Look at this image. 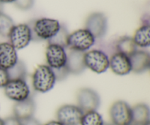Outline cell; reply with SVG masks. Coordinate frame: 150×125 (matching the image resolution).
I'll list each match as a JSON object with an SVG mask.
<instances>
[{"label":"cell","instance_id":"6da1fadb","mask_svg":"<svg viewBox=\"0 0 150 125\" xmlns=\"http://www.w3.org/2000/svg\"><path fill=\"white\" fill-rule=\"evenodd\" d=\"M67 58L65 48L57 44H48L45 50L46 63L55 74L57 81L63 80L69 75L66 67Z\"/></svg>","mask_w":150,"mask_h":125},{"label":"cell","instance_id":"7a4b0ae2","mask_svg":"<svg viewBox=\"0 0 150 125\" xmlns=\"http://www.w3.org/2000/svg\"><path fill=\"white\" fill-rule=\"evenodd\" d=\"M34 41H49L60 30L62 24L56 19L41 18L28 23Z\"/></svg>","mask_w":150,"mask_h":125},{"label":"cell","instance_id":"3957f363","mask_svg":"<svg viewBox=\"0 0 150 125\" xmlns=\"http://www.w3.org/2000/svg\"><path fill=\"white\" fill-rule=\"evenodd\" d=\"M32 87L39 93H46L54 88L57 78L47 64H40L32 74Z\"/></svg>","mask_w":150,"mask_h":125},{"label":"cell","instance_id":"277c9868","mask_svg":"<svg viewBox=\"0 0 150 125\" xmlns=\"http://www.w3.org/2000/svg\"><path fill=\"white\" fill-rule=\"evenodd\" d=\"M95 40L96 39L87 29H78L69 34L66 48L71 51L85 53L95 45Z\"/></svg>","mask_w":150,"mask_h":125},{"label":"cell","instance_id":"5b68a950","mask_svg":"<svg viewBox=\"0 0 150 125\" xmlns=\"http://www.w3.org/2000/svg\"><path fill=\"white\" fill-rule=\"evenodd\" d=\"M83 59L86 68L95 73L101 74L109 68V57L100 49L89 50L84 53Z\"/></svg>","mask_w":150,"mask_h":125},{"label":"cell","instance_id":"8992f818","mask_svg":"<svg viewBox=\"0 0 150 125\" xmlns=\"http://www.w3.org/2000/svg\"><path fill=\"white\" fill-rule=\"evenodd\" d=\"M6 97L10 100L18 102L30 97L29 86L25 79H13L9 81L4 87Z\"/></svg>","mask_w":150,"mask_h":125},{"label":"cell","instance_id":"52a82bcc","mask_svg":"<svg viewBox=\"0 0 150 125\" xmlns=\"http://www.w3.org/2000/svg\"><path fill=\"white\" fill-rule=\"evenodd\" d=\"M9 42L16 51L27 47L32 40V32L28 23L14 25L8 35Z\"/></svg>","mask_w":150,"mask_h":125},{"label":"cell","instance_id":"ba28073f","mask_svg":"<svg viewBox=\"0 0 150 125\" xmlns=\"http://www.w3.org/2000/svg\"><path fill=\"white\" fill-rule=\"evenodd\" d=\"M109 116L113 125H130L132 124V107L125 101H116L110 108Z\"/></svg>","mask_w":150,"mask_h":125},{"label":"cell","instance_id":"9c48e42d","mask_svg":"<svg viewBox=\"0 0 150 125\" xmlns=\"http://www.w3.org/2000/svg\"><path fill=\"white\" fill-rule=\"evenodd\" d=\"M78 106L83 113L97 111L100 105V98L98 92L90 88H83L78 92Z\"/></svg>","mask_w":150,"mask_h":125},{"label":"cell","instance_id":"30bf717a","mask_svg":"<svg viewBox=\"0 0 150 125\" xmlns=\"http://www.w3.org/2000/svg\"><path fill=\"white\" fill-rule=\"evenodd\" d=\"M83 112L78 105L66 104L57 111V120L62 125H80Z\"/></svg>","mask_w":150,"mask_h":125},{"label":"cell","instance_id":"8fae6325","mask_svg":"<svg viewBox=\"0 0 150 125\" xmlns=\"http://www.w3.org/2000/svg\"><path fill=\"white\" fill-rule=\"evenodd\" d=\"M108 28L106 16L103 13H93L89 15L85 23V29L92 33L95 39H101L105 36Z\"/></svg>","mask_w":150,"mask_h":125},{"label":"cell","instance_id":"7c38bea8","mask_svg":"<svg viewBox=\"0 0 150 125\" xmlns=\"http://www.w3.org/2000/svg\"><path fill=\"white\" fill-rule=\"evenodd\" d=\"M109 68L117 76H126L132 72L130 58L121 53H114L109 58Z\"/></svg>","mask_w":150,"mask_h":125},{"label":"cell","instance_id":"4fadbf2b","mask_svg":"<svg viewBox=\"0 0 150 125\" xmlns=\"http://www.w3.org/2000/svg\"><path fill=\"white\" fill-rule=\"evenodd\" d=\"M18 61L17 51L9 42H0V67L9 70Z\"/></svg>","mask_w":150,"mask_h":125},{"label":"cell","instance_id":"5bb4252c","mask_svg":"<svg viewBox=\"0 0 150 125\" xmlns=\"http://www.w3.org/2000/svg\"><path fill=\"white\" fill-rule=\"evenodd\" d=\"M129 58L131 64V71L136 73H142L149 69L150 55L146 51L136 50Z\"/></svg>","mask_w":150,"mask_h":125},{"label":"cell","instance_id":"9a60e30c","mask_svg":"<svg viewBox=\"0 0 150 125\" xmlns=\"http://www.w3.org/2000/svg\"><path fill=\"white\" fill-rule=\"evenodd\" d=\"M67 64L66 67L69 74H80L86 70V66L84 63V53L79 51H71L67 53Z\"/></svg>","mask_w":150,"mask_h":125},{"label":"cell","instance_id":"2e32d148","mask_svg":"<svg viewBox=\"0 0 150 125\" xmlns=\"http://www.w3.org/2000/svg\"><path fill=\"white\" fill-rule=\"evenodd\" d=\"M35 109V100L30 97L25 100L16 102L13 106V114L14 117L21 121L33 117Z\"/></svg>","mask_w":150,"mask_h":125},{"label":"cell","instance_id":"e0dca14e","mask_svg":"<svg viewBox=\"0 0 150 125\" xmlns=\"http://www.w3.org/2000/svg\"><path fill=\"white\" fill-rule=\"evenodd\" d=\"M149 108L146 104L139 103L132 108V124L146 125L149 123Z\"/></svg>","mask_w":150,"mask_h":125},{"label":"cell","instance_id":"ac0fdd59","mask_svg":"<svg viewBox=\"0 0 150 125\" xmlns=\"http://www.w3.org/2000/svg\"><path fill=\"white\" fill-rule=\"evenodd\" d=\"M133 41L137 47L148 48L150 45L149 25H142L134 34Z\"/></svg>","mask_w":150,"mask_h":125},{"label":"cell","instance_id":"d6986e66","mask_svg":"<svg viewBox=\"0 0 150 125\" xmlns=\"http://www.w3.org/2000/svg\"><path fill=\"white\" fill-rule=\"evenodd\" d=\"M116 50L117 52L130 56L137 50V46L135 44L133 37L125 36L118 40L116 43Z\"/></svg>","mask_w":150,"mask_h":125},{"label":"cell","instance_id":"ffe728a7","mask_svg":"<svg viewBox=\"0 0 150 125\" xmlns=\"http://www.w3.org/2000/svg\"><path fill=\"white\" fill-rule=\"evenodd\" d=\"M103 124L104 121L101 114L97 111H92L83 113L80 125H103Z\"/></svg>","mask_w":150,"mask_h":125},{"label":"cell","instance_id":"44dd1931","mask_svg":"<svg viewBox=\"0 0 150 125\" xmlns=\"http://www.w3.org/2000/svg\"><path fill=\"white\" fill-rule=\"evenodd\" d=\"M10 80L13 79H25L27 76L26 65L22 61L18 60L13 67L7 70Z\"/></svg>","mask_w":150,"mask_h":125},{"label":"cell","instance_id":"7402d4cb","mask_svg":"<svg viewBox=\"0 0 150 125\" xmlns=\"http://www.w3.org/2000/svg\"><path fill=\"white\" fill-rule=\"evenodd\" d=\"M13 19L3 12L0 13V35L7 37L10 30L14 26Z\"/></svg>","mask_w":150,"mask_h":125},{"label":"cell","instance_id":"603a6c76","mask_svg":"<svg viewBox=\"0 0 150 125\" xmlns=\"http://www.w3.org/2000/svg\"><path fill=\"white\" fill-rule=\"evenodd\" d=\"M69 33L67 32V29L64 26L62 25L60 30L59 31L58 33L48 41V44H57V45H61L66 48L67 47V40L68 37Z\"/></svg>","mask_w":150,"mask_h":125},{"label":"cell","instance_id":"cb8c5ba5","mask_svg":"<svg viewBox=\"0 0 150 125\" xmlns=\"http://www.w3.org/2000/svg\"><path fill=\"white\" fill-rule=\"evenodd\" d=\"M35 0H16L14 2L16 7L23 10H27L32 8Z\"/></svg>","mask_w":150,"mask_h":125},{"label":"cell","instance_id":"d4e9b609","mask_svg":"<svg viewBox=\"0 0 150 125\" xmlns=\"http://www.w3.org/2000/svg\"><path fill=\"white\" fill-rule=\"evenodd\" d=\"M10 81L7 70L0 67V88H4Z\"/></svg>","mask_w":150,"mask_h":125},{"label":"cell","instance_id":"484cf974","mask_svg":"<svg viewBox=\"0 0 150 125\" xmlns=\"http://www.w3.org/2000/svg\"><path fill=\"white\" fill-rule=\"evenodd\" d=\"M3 125H21V121L13 116L3 119Z\"/></svg>","mask_w":150,"mask_h":125},{"label":"cell","instance_id":"4316f807","mask_svg":"<svg viewBox=\"0 0 150 125\" xmlns=\"http://www.w3.org/2000/svg\"><path fill=\"white\" fill-rule=\"evenodd\" d=\"M21 125H42L38 119L34 118V117L26 119L21 120Z\"/></svg>","mask_w":150,"mask_h":125},{"label":"cell","instance_id":"83f0119b","mask_svg":"<svg viewBox=\"0 0 150 125\" xmlns=\"http://www.w3.org/2000/svg\"><path fill=\"white\" fill-rule=\"evenodd\" d=\"M43 125H62L60 122H59L57 120H52V121H50L48 122L45 123Z\"/></svg>","mask_w":150,"mask_h":125},{"label":"cell","instance_id":"f1b7e54d","mask_svg":"<svg viewBox=\"0 0 150 125\" xmlns=\"http://www.w3.org/2000/svg\"><path fill=\"white\" fill-rule=\"evenodd\" d=\"M16 0H0V2H1L2 4L4 3H14Z\"/></svg>","mask_w":150,"mask_h":125},{"label":"cell","instance_id":"f546056e","mask_svg":"<svg viewBox=\"0 0 150 125\" xmlns=\"http://www.w3.org/2000/svg\"><path fill=\"white\" fill-rule=\"evenodd\" d=\"M2 10H3V4L1 2H0V13L2 12Z\"/></svg>","mask_w":150,"mask_h":125},{"label":"cell","instance_id":"4dcf8cb0","mask_svg":"<svg viewBox=\"0 0 150 125\" xmlns=\"http://www.w3.org/2000/svg\"><path fill=\"white\" fill-rule=\"evenodd\" d=\"M103 125H113L111 123H106V122H104V124Z\"/></svg>","mask_w":150,"mask_h":125},{"label":"cell","instance_id":"1f68e13d","mask_svg":"<svg viewBox=\"0 0 150 125\" xmlns=\"http://www.w3.org/2000/svg\"><path fill=\"white\" fill-rule=\"evenodd\" d=\"M0 125H3V119L0 118Z\"/></svg>","mask_w":150,"mask_h":125},{"label":"cell","instance_id":"d6a6232c","mask_svg":"<svg viewBox=\"0 0 150 125\" xmlns=\"http://www.w3.org/2000/svg\"><path fill=\"white\" fill-rule=\"evenodd\" d=\"M130 125H134V124H130Z\"/></svg>","mask_w":150,"mask_h":125}]
</instances>
